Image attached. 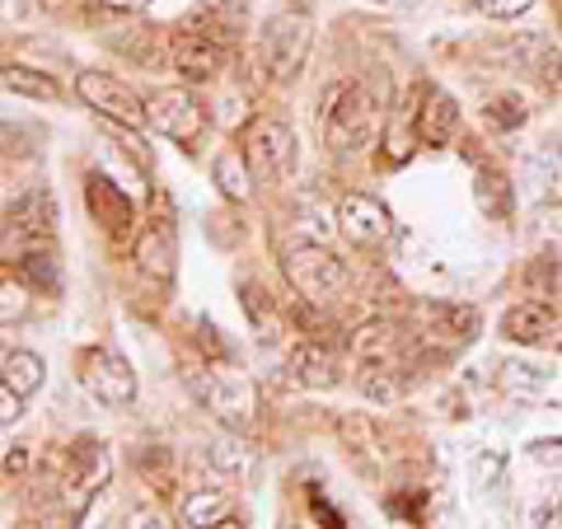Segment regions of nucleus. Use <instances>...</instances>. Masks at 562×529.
<instances>
[{"label": "nucleus", "mask_w": 562, "mask_h": 529, "mask_svg": "<svg viewBox=\"0 0 562 529\" xmlns=\"http://www.w3.org/2000/svg\"><path fill=\"white\" fill-rule=\"evenodd\" d=\"M57 202H52L47 188H29L20 202L5 206V239L20 235V244L29 249H43V244L57 239Z\"/></svg>", "instance_id": "9d476101"}, {"label": "nucleus", "mask_w": 562, "mask_h": 529, "mask_svg": "<svg viewBox=\"0 0 562 529\" xmlns=\"http://www.w3.org/2000/svg\"><path fill=\"white\" fill-rule=\"evenodd\" d=\"M558 516H562V510H558Z\"/></svg>", "instance_id": "4c0bfd02"}, {"label": "nucleus", "mask_w": 562, "mask_h": 529, "mask_svg": "<svg viewBox=\"0 0 562 529\" xmlns=\"http://www.w3.org/2000/svg\"><path fill=\"white\" fill-rule=\"evenodd\" d=\"M109 450H103L99 436H76L61 454V487H66V506L70 510H85L94 502V492L109 483Z\"/></svg>", "instance_id": "423d86ee"}, {"label": "nucleus", "mask_w": 562, "mask_h": 529, "mask_svg": "<svg viewBox=\"0 0 562 529\" xmlns=\"http://www.w3.org/2000/svg\"><path fill=\"white\" fill-rule=\"evenodd\" d=\"M558 24H562V10H558Z\"/></svg>", "instance_id": "e433bc0d"}, {"label": "nucleus", "mask_w": 562, "mask_h": 529, "mask_svg": "<svg viewBox=\"0 0 562 529\" xmlns=\"http://www.w3.org/2000/svg\"><path fill=\"white\" fill-rule=\"evenodd\" d=\"M535 0H473V10L487 14V20H516V14H525Z\"/></svg>", "instance_id": "2f4dec72"}, {"label": "nucleus", "mask_w": 562, "mask_h": 529, "mask_svg": "<svg viewBox=\"0 0 562 529\" xmlns=\"http://www.w3.org/2000/svg\"><path fill=\"white\" fill-rule=\"evenodd\" d=\"M211 464H216L221 473H231V479H244V473L254 469V450H249V436L244 431H231L225 427L216 440H211Z\"/></svg>", "instance_id": "5701e85b"}, {"label": "nucleus", "mask_w": 562, "mask_h": 529, "mask_svg": "<svg viewBox=\"0 0 562 529\" xmlns=\"http://www.w3.org/2000/svg\"><path fill=\"white\" fill-rule=\"evenodd\" d=\"M351 361H357V380L361 394L375 403H390L403 390V342L394 324H361L351 333Z\"/></svg>", "instance_id": "f03ea898"}, {"label": "nucleus", "mask_w": 562, "mask_h": 529, "mask_svg": "<svg viewBox=\"0 0 562 529\" xmlns=\"http://www.w3.org/2000/svg\"><path fill=\"white\" fill-rule=\"evenodd\" d=\"M558 333V314L543 305V300H525L502 314V338L516 347H543Z\"/></svg>", "instance_id": "dca6fc26"}, {"label": "nucleus", "mask_w": 562, "mask_h": 529, "mask_svg": "<svg viewBox=\"0 0 562 529\" xmlns=\"http://www.w3.org/2000/svg\"><path fill=\"white\" fill-rule=\"evenodd\" d=\"M146 109H150V127L160 132V136H169V140H179V146H192V140L206 132V109L188 90H160V94H150Z\"/></svg>", "instance_id": "9b49d317"}, {"label": "nucleus", "mask_w": 562, "mask_h": 529, "mask_svg": "<svg viewBox=\"0 0 562 529\" xmlns=\"http://www.w3.org/2000/svg\"><path fill=\"white\" fill-rule=\"evenodd\" d=\"M338 230L347 235L351 249H380V244L394 235V216L384 202L366 198V192H351L338 206Z\"/></svg>", "instance_id": "f8f14e48"}, {"label": "nucleus", "mask_w": 562, "mask_h": 529, "mask_svg": "<svg viewBox=\"0 0 562 529\" xmlns=\"http://www.w3.org/2000/svg\"><path fill=\"white\" fill-rule=\"evenodd\" d=\"M188 380H192V390H198V398L206 403L211 417H216L221 427L244 431V436L258 431V390H254V380H244L239 370H231V365L192 370Z\"/></svg>", "instance_id": "7ed1b4c3"}, {"label": "nucleus", "mask_w": 562, "mask_h": 529, "mask_svg": "<svg viewBox=\"0 0 562 529\" xmlns=\"http://www.w3.org/2000/svg\"><path fill=\"white\" fill-rule=\"evenodd\" d=\"M291 375L301 380L305 390H333V384L342 380V365H338V357H333L328 342L305 338L301 347L291 351Z\"/></svg>", "instance_id": "a211bd4d"}, {"label": "nucleus", "mask_w": 562, "mask_h": 529, "mask_svg": "<svg viewBox=\"0 0 562 529\" xmlns=\"http://www.w3.org/2000/svg\"><path fill=\"white\" fill-rule=\"evenodd\" d=\"M512 61L520 70H530V76L543 80V85L562 80V52L553 47L549 33H516L512 38Z\"/></svg>", "instance_id": "6ab92c4d"}, {"label": "nucleus", "mask_w": 562, "mask_h": 529, "mask_svg": "<svg viewBox=\"0 0 562 529\" xmlns=\"http://www.w3.org/2000/svg\"><path fill=\"white\" fill-rule=\"evenodd\" d=\"M483 117H487L497 132H516L520 122L530 117V109H525V99H520V94H492V99H487V109H483Z\"/></svg>", "instance_id": "cd10ccee"}, {"label": "nucleus", "mask_w": 562, "mask_h": 529, "mask_svg": "<svg viewBox=\"0 0 562 529\" xmlns=\"http://www.w3.org/2000/svg\"><path fill=\"white\" fill-rule=\"evenodd\" d=\"M0 384H10L14 394H33L43 390V361L33 357V351H5V361H0Z\"/></svg>", "instance_id": "393cba45"}, {"label": "nucleus", "mask_w": 562, "mask_h": 529, "mask_svg": "<svg viewBox=\"0 0 562 529\" xmlns=\"http://www.w3.org/2000/svg\"><path fill=\"white\" fill-rule=\"evenodd\" d=\"M473 202L487 221H506L512 216V179L492 165H479V183H473Z\"/></svg>", "instance_id": "4be33fe9"}, {"label": "nucleus", "mask_w": 562, "mask_h": 529, "mask_svg": "<svg viewBox=\"0 0 562 529\" xmlns=\"http://www.w3.org/2000/svg\"><path fill=\"white\" fill-rule=\"evenodd\" d=\"M244 309H249L258 338H272V333H277V309L268 305V295H262L258 286H249V291H244Z\"/></svg>", "instance_id": "7c9ffc66"}, {"label": "nucleus", "mask_w": 562, "mask_h": 529, "mask_svg": "<svg viewBox=\"0 0 562 529\" xmlns=\"http://www.w3.org/2000/svg\"><path fill=\"white\" fill-rule=\"evenodd\" d=\"M5 90L10 94H24V99H38V103H52L61 90H57V80L43 76V70H33V66H5Z\"/></svg>", "instance_id": "bb28decb"}, {"label": "nucleus", "mask_w": 562, "mask_h": 529, "mask_svg": "<svg viewBox=\"0 0 562 529\" xmlns=\"http://www.w3.org/2000/svg\"><path fill=\"white\" fill-rule=\"evenodd\" d=\"M413 109H417V136L427 140V146H446V140L460 132V109H454V99L446 90H436V85H417Z\"/></svg>", "instance_id": "2eb2a0df"}, {"label": "nucleus", "mask_w": 562, "mask_h": 529, "mask_svg": "<svg viewBox=\"0 0 562 529\" xmlns=\"http://www.w3.org/2000/svg\"><path fill=\"white\" fill-rule=\"evenodd\" d=\"M502 384L506 390H516V394H530V390H543V384H549V370L530 365V361H506Z\"/></svg>", "instance_id": "c756f323"}, {"label": "nucleus", "mask_w": 562, "mask_h": 529, "mask_svg": "<svg viewBox=\"0 0 562 529\" xmlns=\"http://www.w3.org/2000/svg\"><path fill=\"white\" fill-rule=\"evenodd\" d=\"M281 272H286L291 291L314 300V305H328V300H338L347 291V268L342 258H333L319 239L314 244H301V249H291L286 262H281Z\"/></svg>", "instance_id": "39448f33"}, {"label": "nucleus", "mask_w": 562, "mask_h": 529, "mask_svg": "<svg viewBox=\"0 0 562 529\" xmlns=\"http://www.w3.org/2000/svg\"><path fill=\"white\" fill-rule=\"evenodd\" d=\"M132 258H136L140 272L169 277L173 272V235L165 230V225H146V230L136 235V244H132Z\"/></svg>", "instance_id": "412c9836"}, {"label": "nucleus", "mask_w": 562, "mask_h": 529, "mask_svg": "<svg viewBox=\"0 0 562 529\" xmlns=\"http://www.w3.org/2000/svg\"><path fill=\"white\" fill-rule=\"evenodd\" d=\"M14 469H24V450H10L5 454V473H14Z\"/></svg>", "instance_id": "c9c22d12"}, {"label": "nucleus", "mask_w": 562, "mask_h": 529, "mask_svg": "<svg viewBox=\"0 0 562 529\" xmlns=\"http://www.w3.org/2000/svg\"><path fill=\"white\" fill-rule=\"evenodd\" d=\"M244 165H249V160H244V150H221V155H216L211 173H216L221 198H231V202L249 198V173H254V169H244Z\"/></svg>", "instance_id": "a878e982"}, {"label": "nucleus", "mask_w": 562, "mask_h": 529, "mask_svg": "<svg viewBox=\"0 0 562 529\" xmlns=\"http://www.w3.org/2000/svg\"><path fill=\"white\" fill-rule=\"evenodd\" d=\"M183 529H202V525H244L235 516V497L225 487H198L179 510Z\"/></svg>", "instance_id": "aec40b11"}, {"label": "nucleus", "mask_w": 562, "mask_h": 529, "mask_svg": "<svg viewBox=\"0 0 562 529\" xmlns=\"http://www.w3.org/2000/svg\"><path fill=\"white\" fill-rule=\"evenodd\" d=\"M80 384L103 403V408H127L136 398V370L109 347H94L80 357Z\"/></svg>", "instance_id": "1a4fd4ad"}, {"label": "nucleus", "mask_w": 562, "mask_h": 529, "mask_svg": "<svg viewBox=\"0 0 562 529\" xmlns=\"http://www.w3.org/2000/svg\"><path fill=\"white\" fill-rule=\"evenodd\" d=\"M24 281L29 286H38V291H57L61 286V268H57V254L47 249H33L29 258H24Z\"/></svg>", "instance_id": "c85d7f7f"}, {"label": "nucleus", "mask_w": 562, "mask_h": 529, "mask_svg": "<svg viewBox=\"0 0 562 529\" xmlns=\"http://www.w3.org/2000/svg\"><path fill=\"white\" fill-rule=\"evenodd\" d=\"M239 146H244V160H249L254 179H262V183L286 179L291 165H295V132H291V122H281L272 113H258L249 127H244Z\"/></svg>", "instance_id": "20e7f679"}, {"label": "nucleus", "mask_w": 562, "mask_h": 529, "mask_svg": "<svg viewBox=\"0 0 562 529\" xmlns=\"http://www.w3.org/2000/svg\"><path fill=\"white\" fill-rule=\"evenodd\" d=\"M169 61H173V70H179L183 80H211L221 70V61H225V43L206 38L202 29H183L179 38H173V47H169Z\"/></svg>", "instance_id": "4468645a"}, {"label": "nucleus", "mask_w": 562, "mask_h": 529, "mask_svg": "<svg viewBox=\"0 0 562 529\" xmlns=\"http://www.w3.org/2000/svg\"><path fill=\"white\" fill-rule=\"evenodd\" d=\"M427 338L446 351H460L479 338V309H464V305H427Z\"/></svg>", "instance_id": "f3484780"}, {"label": "nucleus", "mask_w": 562, "mask_h": 529, "mask_svg": "<svg viewBox=\"0 0 562 529\" xmlns=\"http://www.w3.org/2000/svg\"><path fill=\"white\" fill-rule=\"evenodd\" d=\"M85 206H90V216L99 221V230L109 239H127L132 235L136 211H132L127 198H122V188L109 183L103 173H90V179H85Z\"/></svg>", "instance_id": "ddd939ff"}, {"label": "nucleus", "mask_w": 562, "mask_h": 529, "mask_svg": "<svg viewBox=\"0 0 562 529\" xmlns=\"http://www.w3.org/2000/svg\"><path fill=\"white\" fill-rule=\"evenodd\" d=\"M380 103L361 80H333L319 99V132L333 155H361L375 140Z\"/></svg>", "instance_id": "f257e3e1"}, {"label": "nucleus", "mask_w": 562, "mask_h": 529, "mask_svg": "<svg viewBox=\"0 0 562 529\" xmlns=\"http://www.w3.org/2000/svg\"><path fill=\"white\" fill-rule=\"evenodd\" d=\"M310 43H314V33H310L305 14H277V20L262 29V66H268V76L295 80L310 57Z\"/></svg>", "instance_id": "6e6552de"}, {"label": "nucleus", "mask_w": 562, "mask_h": 529, "mask_svg": "<svg viewBox=\"0 0 562 529\" xmlns=\"http://www.w3.org/2000/svg\"><path fill=\"white\" fill-rule=\"evenodd\" d=\"M14 300H24V295L14 291V281H5V319H14Z\"/></svg>", "instance_id": "f704fd0d"}, {"label": "nucleus", "mask_w": 562, "mask_h": 529, "mask_svg": "<svg viewBox=\"0 0 562 529\" xmlns=\"http://www.w3.org/2000/svg\"><path fill=\"white\" fill-rule=\"evenodd\" d=\"M76 94L90 103V109L109 122V127H150V109H146V99L132 94L122 80L113 76H103V70H80V80H76Z\"/></svg>", "instance_id": "0eeeda50"}, {"label": "nucleus", "mask_w": 562, "mask_h": 529, "mask_svg": "<svg viewBox=\"0 0 562 529\" xmlns=\"http://www.w3.org/2000/svg\"><path fill=\"white\" fill-rule=\"evenodd\" d=\"M20 403H24V394H14L10 384H0V421H5V427L20 417Z\"/></svg>", "instance_id": "473e14b6"}, {"label": "nucleus", "mask_w": 562, "mask_h": 529, "mask_svg": "<svg viewBox=\"0 0 562 529\" xmlns=\"http://www.w3.org/2000/svg\"><path fill=\"white\" fill-rule=\"evenodd\" d=\"M413 140H422V136H417V109L408 103V109H398L390 117V132H384V160H390V165H408L413 150H417Z\"/></svg>", "instance_id": "b1692460"}, {"label": "nucleus", "mask_w": 562, "mask_h": 529, "mask_svg": "<svg viewBox=\"0 0 562 529\" xmlns=\"http://www.w3.org/2000/svg\"><path fill=\"white\" fill-rule=\"evenodd\" d=\"M109 10H122V14H136V10H146L150 0H103Z\"/></svg>", "instance_id": "72a5a7b5"}]
</instances>
